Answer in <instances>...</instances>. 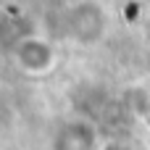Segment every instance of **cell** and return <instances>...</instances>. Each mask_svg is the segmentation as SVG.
I'll use <instances>...</instances> for the list:
<instances>
[{"label":"cell","instance_id":"cell-5","mask_svg":"<svg viewBox=\"0 0 150 150\" xmlns=\"http://www.w3.org/2000/svg\"><path fill=\"white\" fill-rule=\"evenodd\" d=\"M103 150H124V148H119V145H105Z\"/></svg>","mask_w":150,"mask_h":150},{"label":"cell","instance_id":"cell-3","mask_svg":"<svg viewBox=\"0 0 150 150\" xmlns=\"http://www.w3.org/2000/svg\"><path fill=\"white\" fill-rule=\"evenodd\" d=\"M53 150H98V132L90 121H66L55 132Z\"/></svg>","mask_w":150,"mask_h":150},{"label":"cell","instance_id":"cell-1","mask_svg":"<svg viewBox=\"0 0 150 150\" xmlns=\"http://www.w3.org/2000/svg\"><path fill=\"white\" fill-rule=\"evenodd\" d=\"M108 13L98 0H79L63 13V34L76 45H95L105 37Z\"/></svg>","mask_w":150,"mask_h":150},{"label":"cell","instance_id":"cell-2","mask_svg":"<svg viewBox=\"0 0 150 150\" xmlns=\"http://www.w3.org/2000/svg\"><path fill=\"white\" fill-rule=\"evenodd\" d=\"M11 55H13V61H16L26 74H45V71H50L53 63H55V50H53V45H50L45 37H40V34L24 37V40L16 45V50H13Z\"/></svg>","mask_w":150,"mask_h":150},{"label":"cell","instance_id":"cell-4","mask_svg":"<svg viewBox=\"0 0 150 150\" xmlns=\"http://www.w3.org/2000/svg\"><path fill=\"white\" fill-rule=\"evenodd\" d=\"M29 34H34V26L29 18L18 13H0V50L13 53L16 45Z\"/></svg>","mask_w":150,"mask_h":150}]
</instances>
